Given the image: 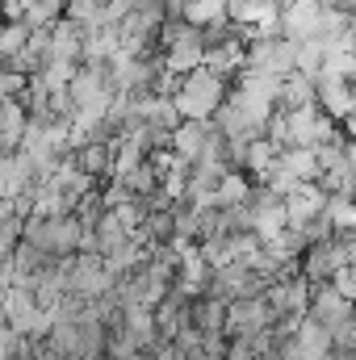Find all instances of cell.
Masks as SVG:
<instances>
[{"label": "cell", "mask_w": 356, "mask_h": 360, "mask_svg": "<svg viewBox=\"0 0 356 360\" xmlns=\"http://www.w3.org/2000/svg\"><path fill=\"white\" fill-rule=\"evenodd\" d=\"M227 101H231V80H222V76L210 72V68H197L193 76L180 80L177 109H180L184 122H214Z\"/></svg>", "instance_id": "1"}, {"label": "cell", "mask_w": 356, "mask_h": 360, "mask_svg": "<svg viewBox=\"0 0 356 360\" xmlns=\"http://www.w3.org/2000/svg\"><path fill=\"white\" fill-rule=\"evenodd\" d=\"M281 319L276 310L268 306V297H248V302H231V314H227V335L231 340H256L272 331Z\"/></svg>", "instance_id": "2"}, {"label": "cell", "mask_w": 356, "mask_h": 360, "mask_svg": "<svg viewBox=\"0 0 356 360\" xmlns=\"http://www.w3.org/2000/svg\"><path fill=\"white\" fill-rule=\"evenodd\" d=\"M348 264H352L348 243H344V235H336L331 243H314V248L302 256V276H306L310 285H331Z\"/></svg>", "instance_id": "3"}, {"label": "cell", "mask_w": 356, "mask_h": 360, "mask_svg": "<svg viewBox=\"0 0 356 360\" xmlns=\"http://www.w3.org/2000/svg\"><path fill=\"white\" fill-rule=\"evenodd\" d=\"M348 319H356V302L344 297L336 285H314V297H310V323H319L323 331H340Z\"/></svg>", "instance_id": "4"}, {"label": "cell", "mask_w": 356, "mask_h": 360, "mask_svg": "<svg viewBox=\"0 0 356 360\" xmlns=\"http://www.w3.org/2000/svg\"><path fill=\"white\" fill-rule=\"evenodd\" d=\"M248 68L293 76L298 72V42H289V38H256L248 46Z\"/></svg>", "instance_id": "5"}, {"label": "cell", "mask_w": 356, "mask_h": 360, "mask_svg": "<svg viewBox=\"0 0 356 360\" xmlns=\"http://www.w3.org/2000/svg\"><path fill=\"white\" fill-rule=\"evenodd\" d=\"M227 314H231V306L218 302V297H197V302H193V327H197L205 340L227 335ZM227 340H231V335H227Z\"/></svg>", "instance_id": "6"}, {"label": "cell", "mask_w": 356, "mask_h": 360, "mask_svg": "<svg viewBox=\"0 0 356 360\" xmlns=\"http://www.w3.org/2000/svg\"><path fill=\"white\" fill-rule=\"evenodd\" d=\"M96 243H101V256H113L117 248H126V243H130V231L117 222V214H113V210L101 218V226H96Z\"/></svg>", "instance_id": "7"}]
</instances>
